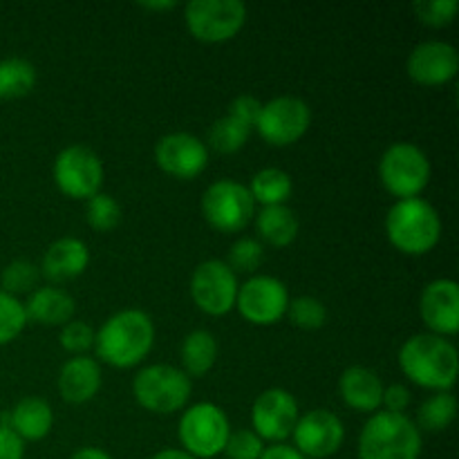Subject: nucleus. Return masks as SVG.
Returning <instances> with one entry per match:
<instances>
[{
  "instance_id": "obj_1",
  "label": "nucleus",
  "mask_w": 459,
  "mask_h": 459,
  "mask_svg": "<svg viewBox=\"0 0 459 459\" xmlns=\"http://www.w3.org/2000/svg\"><path fill=\"white\" fill-rule=\"evenodd\" d=\"M155 345V323L142 309H121L94 332V352L101 363L128 370L142 363Z\"/></svg>"
},
{
  "instance_id": "obj_2",
  "label": "nucleus",
  "mask_w": 459,
  "mask_h": 459,
  "mask_svg": "<svg viewBox=\"0 0 459 459\" xmlns=\"http://www.w3.org/2000/svg\"><path fill=\"white\" fill-rule=\"evenodd\" d=\"M399 368L415 385L433 393H448L459 372L457 348L437 334H415L399 348Z\"/></svg>"
},
{
  "instance_id": "obj_3",
  "label": "nucleus",
  "mask_w": 459,
  "mask_h": 459,
  "mask_svg": "<svg viewBox=\"0 0 459 459\" xmlns=\"http://www.w3.org/2000/svg\"><path fill=\"white\" fill-rule=\"evenodd\" d=\"M385 236L402 254L426 255L442 240V218L421 197L397 200L385 215Z\"/></svg>"
},
{
  "instance_id": "obj_4",
  "label": "nucleus",
  "mask_w": 459,
  "mask_h": 459,
  "mask_svg": "<svg viewBox=\"0 0 459 459\" xmlns=\"http://www.w3.org/2000/svg\"><path fill=\"white\" fill-rule=\"evenodd\" d=\"M421 430L406 415L375 412L359 435V459H420Z\"/></svg>"
},
{
  "instance_id": "obj_5",
  "label": "nucleus",
  "mask_w": 459,
  "mask_h": 459,
  "mask_svg": "<svg viewBox=\"0 0 459 459\" xmlns=\"http://www.w3.org/2000/svg\"><path fill=\"white\" fill-rule=\"evenodd\" d=\"M193 384L191 377L182 368L155 363L137 372L133 379L134 402L148 412L155 415H173L184 411L191 399Z\"/></svg>"
},
{
  "instance_id": "obj_6",
  "label": "nucleus",
  "mask_w": 459,
  "mask_h": 459,
  "mask_svg": "<svg viewBox=\"0 0 459 459\" xmlns=\"http://www.w3.org/2000/svg\"><path fill=\"white\" fill-rule=\"evenodd\" d=\"M231 435L227 412L211 402L193 403L184 408L178 424V437L182 451L195 459H213L222 455Z\"/></svg>"
},
{
  "instance_id": "obj_7",
  "label": "nucleus",
  "mask_w": 459,
  "mask_h": 459,
  "mask_svg": "<svg viewBox=\"0 0 459 459\" xmlns=\"http://www.w3.org/2000/svg\"><path fill=\"white\" fill-rule=\"evenodd\" d=\"M379 179L397 200L420 197L430 182L429 155L411 142L393 143L381 155Z\"/></svg>"
},
{
  "instance_id": "obj_8",
  "label": "nucleus",
  "mask_w": 459,
  "mask_h": 459,
  "mask_svg": "<svg viewBox=\"0 0 459 459\" xmlns=\"http://www.w3.org/2000/svg\"><path fill=\"white\" fill-rule=\"evenodd\" d=\"M52 173L58 191L70 200L94 197L101 193L103 178H106L101 157L83 143H72L63 148L54 160Z\"/></svg>"
},
{
  "instance_id": "obj_9",
  "label": "nucleus",
  "mask_w": 459,
  "mask_h": 459,
  "mask_svg": "<svg viewBox=\"0 0 459 459\" xmlns=\"http://www.w3.org/2000/svg\"><path fill=\"white\" fill-rule=\"evenodd\" d=\"M202 215L220 233H238L255 218L249 188L236 179H218L202 195Z\"/></svg>"
},
{
  "instance_id": "obj_10",
  "label": "nucleus",
  "mask_w": 459,
  "mask_h": 459,
  "mask_svg": "<svg viewBox=\"0 0 459 459\" xmlns=\"http://www.w3.org/2000/svg\"><path fill=\"white\" fill-rule=\"evenodd\" d=\"M184 21L202 43H224L245 27L247 7L240 0H191L184 7Z\"/></svg>"
},
{
  "instance_id": "obj_11",
  "label": "nucleus",
  "mask_w": 459,
  "mask_h": 459,
  "mask_svg": "<svg viewBox=\"0 0 459 459\" xmlns=\"http://www.w3.org/2000/svg\"><path fill=\"white\" fill-rule=\"evenodd\" d=\"M312 124V110L307 103L291 94L272 99L260 108L254 130L269 146L285 148L299 142Z\"/></svg>"
},
{
  "instance_id": "obj_12",
  "label": "nucleus",
  "mask_w": 459,
  "mask_h": 459,
  "mask_svg": "<svg viewBox=\"0 0 459 459\" xmlns=\"http://www.w3.org/2000/svg\"><path fill=\"white\" fill-rule=\"evenodd\" d=\"M238 287V276L224 260L211 258L193 269L191 299L209 316H224L236 309Z\"/></svg>"
},
{
  "instance_id": "obj_13",
  "label": "nucleus",
  "mask_w": 459,
  "mask_h": 459,
  "mask_svg": "<svg viewBox=\"0 0 459 459\" xmlns=\"http://www.w3.org/2000/svg\"><path fill=\"white\" fill-rule=\"evenodd\" d=\"M290 291L273 276H251L238 287L236 309L251 325H273L287 314Z\"/></svg>"
},
{
  "instance_id": "obj_14",
  "label": "nucleus",
  "mask_w": 459,
  "mask_h": 459,
  "mask_svg": "<svg viewBox=\"0 0 459 459\" xmlns=\"http://www.w3.org/2000/svg\"><path fill=\"white\" fill-rule=\"evenodd\" d=\"M294 448L305 459H327L339 453L345 442V426L334 412L316 408L299 417L291 430Z\"/></svg>"
},
{
  "instance_id": "obj_15",
  "label": "nucleus",
  "mask_w": 459,
  "mask_h": 459,
  "mask_svg": "<svg viewBox=\"0 0 459 459\" xmlns=\"http://www.w3.org/2000/svg\"><path fill=\"white\" fill-rule=\"evenodd\" d=\"M299 417V402L290 390L269 388L255 397L251 408V430L263 442L282 444L291 437Z\"/></svg>"
},
{
  "instance_id": "obj_16",
  "label": "nucleus",
  "mask_w": 459,
  "mask_h": 459,
  "mask_svg": "<svg viewBox=\"0 0 459 459\" xmlns=\"http://www.w3.org/2000/svg\"><path fill=\"white\" fill-rule=\"evenodd\" d=\"M155 161L170 178L193 179L204 173L209 148L191 133H169L157 142Z\"/></svg>"
},
{
  "instance_id": "obj_17",
  "label": "nucleus",
  "mask_w": 459,
  "mask_h": 459,
  "mask_svg": "<svg viewBox=\"0 0 459 459\" xmlns=\"http://www.w3.org/2000/svg\"><path fill=\"white\" fill-rule=\"evenodd\" d=\"M459 54L455 45L446 40H424L411 52L406 63V72L415 83L444 85L457 76Z\"/></svg>"
},
{
  "instance_id": "obj_18",
  "label": "nucleus",
  "mask_w": 459,
  "mask_h": 459,
  "mask_svg": "<svg viewBox=\"0 0 459 459\" xmlns=\"http://www.w3.org/2000/svg\"><path fill=\"white\" fill-rule=\"evenodd\" d=\"M420 316L430 330L448 339L459 332V287L453 278H437L421 291Z\"/></svg>"
},
{
  "instance_id": "obj_19",
  "label": "nucleus",
  "mask_w": 459,
  "mask_h": 459,
  "mask_svg": "<svg viewBox=\"0 0 459 459\" xmlns=\"http://www.w3.org/2000/svg\"><path fill=\"white\" fill-rule=\"evenodd\" d=\"M90 264V249L81 238H58L48 247L40 263V272L48 281L65 282L81 276Z\"/></svg>"
},
{
  "instance_id": "obj_20",
  "label": "nucleus",
  "mask_w": 459,
  "mask_h": 459,
  "mask_svg": "<svg viewBox=\"0 0 459 459\" xmlns=\"http://www.w3.org/2000/svg\"><path fill=\"white\" fill-rule=\"evenodd\" d=\"M101 390V366L92 357H72L58 372V394L67 403H88Z\"/></svg>"
},
{
  "instance_id": "obj_21",
  "label": "nucleus",
  "mask_w": 459,
  "mask_h": 459,
  "mask_svg": "<svg viewBox=\"0 0 459 459\" xmlns=\"http://www.w3.org/2000/svg\"><path fill=\"white\" fill-rule=\"evenodd\" d=\"M384 381L375 370L363 366L345 368L339 379L341 399L348 408L357 412H379L381 397H384Z\"/></svg>"
},
{
  "instance_id": "obj_22",
  "label": "nucleus",
  "mask_w": 459,
  "mask_h": 459,
  "mask_svg": "<svg viewBox=\"0 0 459 459\" xmlns=\"http://www.w3.org/2000/svg\"><path fill=\"white\" fill-rule=\"evenodd\" d=\"M22 305H25L27 323L31 321L49 327H63L76 312L74 299L61 287H36L30 294V300Z\"/></svg>"
},
{
  "instance_id": "obj_23",
  "label": "nucleus",
  "mask_w": 459,
  "mask_h": 459,
  "mask_svg": "<svg viewBox=\"0 0 459 459\" xmlns=\"http://www.w3.org/2000/svg\"><path fill=\"white\" fill-rule=\"evenodd\" d=\"M3 426H7L22 442H40L52 433V406L40 397H25L13 406L7 417V424Z\"/></svg>"
},
{
  "instance_id": "obj_24",
  "label": "nucleus",
  "mask_w": 459,
  "mask_h": 459,
  "mask_svg": "<svg viewBox=\"0 0 459 459\" xmlns=\"http://www.w3.org/2000/svg\"><path fill=\"white\" fill-rule=\"evenodd\" d=\"M255 233L272 247H290L299 238V218L290 206H264L255 215Z\"/></svg>"
},
{
  "instance_id": "obj_25",
  "label": "nucleus",
  "mask_w": 459,
  "mask_h": 459,
  "mask_svg": "<svg viewBox=\"0 0 459 459\" xmlns=\"http://www.w3.org/2000/svg\"><path fill=\"white\" fill-rule=\"evenodd\" d=\"M179 357H182V370L188 377L209 375L218 361V341L209 330L188 332L182 341Z\"/></svg>"
},
{
  "instance_id": "obj_26",
  "label": "nucleus",
  "mask_w": 459,
  "mask_h": 459,
  "mask_svg": "<svg viewBox=\"0 0 459 459\" xmlns=\"http://www.w3.org/2000/svg\"><path fill=\"white\" fill-rule=\"evenodd\" d=\"M247 188L255 204H260L263 209L264 206H285L294 193V182H291L290 173L276 169V166H269V169L258 170Z\"/></svg>"
},
{
  "instance_id": "obj_27",
  "label": "nucleus",
  "mask_w": 459,
  "mask_h": 459,
  "mask_svg": "<svg viewBox=\"0 0 459 459\" xmlns=\"http://www.w3.org/2000/svg\"><path fill=\"white\" fill-rule=\"evenodd\" d=\"M36 67L27 58H3L0 61V101L27 97L36 88Z\"/></svg>"
},
{
  "instance_id": "obj_28",
  "label": "nucleus",
  "mask_w": 459,
  "mask_h": 459,
  "mask_svg": "<svg viewBox=\"0 0 459 459\" xmlns=\"http://www.w3.org/2000/svg\"><path fill=\"white\" fill-rule=\"evenodd\" d=\"M457 415V399L455 394L448 390V393H435L417 408L415 426L426 433H442L448 426L455 421Z\"/></svg>"
},
{
  "instance_id": "obj_29",
  "label": "nucleus",
  "mask_w": 459,
  "mask_h": 459,
  "mask_svg": "<svg viewBox=\"0 0 459 459\" xmlns=\"http://www.w3.org/2000/svg\"><path fill=\"white\" fill-rule=\"evenodd\" d=\"M251 128L249 126L240 124L233 117L224 115L211 126L209 130V146L213 151L222 152V155H231V152H238L240 148H245V143L249 142Z\"/></svg>"
},
{
  "instance_id": "obj_30",
  "label": "nucleus",
  "mask_w": 459,
  "mask_h": 459,
  "mask_svg": "<svg viewBox=\"0 0 459 459\" xmlns=\"http://www.w3.org/2000/svg\"><path fill=\"white\" fill-rule=\"evenodd\" d=\"M285 316L299 330L314 332L321 330L327 323V307L323 305V300L314 299V296H299V299L290 300Z\"/></svg>"
},
{
  "instance_id": "obj_31",
  "label": "nucleus",
  "mask_w": 459,
  "mask_h": 459,
  "mask_svg": "<svg viewBox=\"0 0 459 459\" xmlns=\"http://www.w3.org/2000/svg\"><path fill=\"white\" fill-rule=\"evenodd\" d=\"M85 220L90 227L99 233H110L115 231L121 224V206L108 193H97L90 197L88 206H85Z\"/></svg>"
},
{
  "instance_id": "obj_32",
  "label": "nucleus",
  "mask_w": 459,
  "mask_h": 459,
  "mask_svg": "<svg viewBox=\"0 0 459 459\" xmlns=\"http://www.w3.org/2000/svg\"><path fill=\"white\" fill-rule=\"evenodd\" d=\"M39 267L30 260H13L0 273V290L7 294H31L39 285Z\"/></svg>"
},
{
  "instance_id": "obj_33",
  "label": "nucleus",
  "mask_w": 459,
  "mask_h": 459,
  "mask_svg": "<svg viewBox=\"0 0 459 459\" xmlns=\"http://www.w3.org/2000/svg\"><path fill=\"white\" fill-rule=\"evenodd\" d=\"M27 325L25 305L16 296L0 290V345H7L22 334Z\"/></svg>"
},
{
  "instance_id": "obj_34",
  "label": "nucleus",
  "mask_w": 459,
  "mask_h": 459,
  "mask_svg": "<svg viewBox=\"0 0 459 459\" xmlns=\"http://www.w3.org/2000/svg\"><path fill=\"white\" fill-rule=\"evenodd\" d=\"M264 247L255 238H238L229 251V267L236 273H254L263 264Z\"/></svg>"
},
{
  "instance_id": "obj_35",
  "label": "nucleus",
  "mask_w": 459,
  "mask_h": 459,
  "mask_svg": "<svg viewBox=\"0 0 459 459\" xmlns=\"http://www.w3.org/2000/svg\"><path fill=\"white\" fill-rule=\"evenodd\" d=\"M412 9L424 25L446 27L455 21L459 3L457 0H417Z\"/></svg>"
},
{
  "instance_id": "obj_36",
  "label": "nucleus",
  "mask_w": 459,
  "mask_h": 459,
  "mask_svg": "<svg viewBox=\"0 0 459 459\" xmlns=\"http://www.w3.org/2000/svg\"><path fill=\"white\" fill-rule=\"evenodd\" d=\"M58 341H61V348L65 350V352L81 357V354L88 352L94 345V330L92 325L85 321H70L61 327Z\"/></svg>"
},
{
  "instance_id": "obj_37",
  "label": "nucleus",
  "mask_w": 459,
  "mask_h": 459,
  "mask_svg": "<svg viewBox=\"0 0 459 459\" xmlns=\"http://www.w3.org/2000/svg\"><path fill=\"white\" fill-rule=\"evenodd\" d=\"M264 451V442L254 430H231L224 446V455L229 459H260Z\"/></svg>"
},
{
  "instance_id": "obj_38",
  "label": "nucleus",
  "mask_w": 459,
  "mask_h": 459,
  "mask_svg": "<svg viewBox=\"0 0 459 459\" xmlns=\"http://www.w3.org/2000/svg\"><path fill=\"white\" fill-rule=\"evenodd\" d=\"M260 108H263V103H260L258 99L251 97V94H240V97H236L231 103H229L227 115L233 117V119H238L240 124L249 126V128L254 130L255 121H258V115H260Z\"/></svg>"
},
{
  "instance_id": "obj_39",
  "label": "nucleus",
  "mask_w": 459,
  "mask_h": 459,
  "mask_svg": "<svg viewBox=\"0 0 459 459\" xmlns=\"http://www.w3.org/2000/svg\"><path fill=\"white\" fill-rule=\"evenodd\" d=\"M381 406L385 412H394V415H403L408 406H411V390L403 384H393L384 388V397H381Z\"/></svg>"
},
{
  "instance_id": "obj_40",
  "label": "nucleus",
  "mask_w": 459,
  "mask_h": 459,
  "mask_svg": "<svg viewBox=\"0 0 459 459\" xmlns=\"http://www.w3.org/2000/svg\"><path fill=\"white\" fill-rule=\"evenodd\" d=\"M25 457V442L12 433L7 426H0V459Z\"/></svg>"
},
{
  "instance_id": "obj_41",
  "label": "nucleus",
  "mask_w": 459,
  "mask_h": 459,
  "mask_svg": "<svg viewBox=\"0 0 459 459\" xmlns=\"http://www.w3.org/2000/svg\"><path fill=\"white\" fill-rule=\"evenodd\" d=\"M260 459H305V457L300 455L294 446H290V444H272V446H264Z\"/></svg>"
},
{
  "instance_id": "obj_42",
  "label": "nucleus",
  "mask_w": 459,
  "mask_h": 459,
  "mask_svg": "<svg viewBox=\"0 0 459 459\" xmlns=\"http://www.w3.org/2000/svg\"><path fill=\"white\" fill-rule=\"evenodd\" d=\"M70 459H115V457H110L106 451H101V448L85 446V448H79L76 453H72Z\"/></svg>"
},
{
  "instance_id": "obj_43",
  "label": "nucleus",
  "mask_w": 459,
  "mask_h": 459,
  "mask_svg": "<svg viewBox=\"0 0 459 459\" xmlns=\"http://www.w3.org/2000/svg\"><path fill=\"white\" fill-rule=\"evenodd\" d=\"M151 459H195V457H191L186 451H182V448H161V451L155 453Z\"/></svg>"
},
{
  "instance_id": "obj_44",
  "label": "nucleus",
  "mask_w": 459,
  "mask_h": 459,
  "mask_svg": "<svg viewBox=\"0 0 459 459\" xmlns=\"http://www.w3.org/2000/svg\"><path fill=\"white\" fill-rule=\"evenodd\" d=\"M139 7L151 9V12H164V9H175L178 3L175 0H166V3H139Z\"/></svg>"
}]
</instances>
